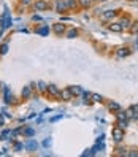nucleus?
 <instances>
[{
  "label": "nucleus",
  "mask_w": 138,
  "mask_h": 157,
  "mask_svg": "<svg viewBox=\"0 0 138 157\" xmlns=\"http://www.w3.org/2000/svg\"><path fill=\"white\" fill-rule=\"evenodd\" d=\"M10 133H11L10 130H3V132H2V136H0V138H2V140H6V136H8Z\"/></svg>",
  "instance_id": "obj_23"
},
{
  "label": "nucleus",
  "mask_w": 138,
  "mask_h": 157,
  "mask_svg": "<svg viewBox=\"0 0 138 157\" xmlns=\"http://www.w3.org/2000/svg\"><path fill=\"white\" fill-rule=\"evenodd\" d=\"M92 99H94V102H102V97L97 95V94H92Z\"/></svg>",
  "instance_id": "obj_25"
},
{
  "label": "nucleus",
  "mask_w": 138,
  "mask_h": 157,
  "mask_svg": "<svg viewBox=\"0 0 138 157\" xmlns=\"http://www.w3.org/2000/svg\"><path fill=\"white\" fill-rule=\"evenodd\" d=\"M30 94H32V87L26 86V87L22 89V97H24V99H29V97H30Z\"/></svg>",
  "instance_id": "obj_14"
},
{
  "label": "nucleus",
  "mask_w": 138,
  "mask_h": 157,
  "mask_svg": "<svg viewBox=\"0 0 138 157\" xmlns=\"http://www.w3.org/2000/svg\"><path fill=\"white\" fill-rule=\"evenodd\" d=\"M22 135H24V136H27V138H30V136H33L35 135V130H33V129H30V127H26V129H22Z\"/></svg>",
  "instance_id": "obj_7"
},
{
  "label": "nucleus",
  "mask_w": 138,
  "mask_h": 157,
  "mask_svg": "<svg viewBox=\"0 0 138 157\" xmlns=\"http://www.w3.org/2000/svg\"><path fill=\"white\" fill-rule=\"evenodd\" d=\"M22 148H24V144H16V146H14V151H21Z\"/></svg>",
  "instance_id": "obj_26"
},
{
  "label": "nucleus",
  "mask_w": 138,
  "mask_h": 157,
  "mask_svg": "<svg viewBox=\"0 0 138 157\" xmlns=\"http://www.w3.org/2000/svg\"><path fill=\"white\" fill-rule=\"evenodd\" d=\"M53 30H54V33L60 35V33H64V32H65V26H64V24H60V22H57V24H54V26H53Z\"/></svg>",
  "instance_id": "obj_3"
},
{
  "label": "nucleus",
  "mask_w": 138,
  "mask_h": 157,
  "mask_svg": "<svg viewBox=\"0 0 138 157\" xmlns=\"http://www.w3.org/2000/svg\"><path fill=\"white\" fill-rule=\"evenodd\" d=\"M130 32H133V33L138 32V21H135L132 26H130Z\"/></svg>",
  "instance_id": "obj_19"
},
{
  "label": "nucleus",
  "mask_w": 138,
  "mask_h": 157,
  "mask_svg": "<svg viewBox=\"0 0 138 157\" xmlns=\"http://www.w3.org/2000/svg\"><path fill=\"white\" fill-rule=\"evenodd\" d=\"M119 24L122 26V29H130V19L129 18H124L119 21Z\"/></svg>",
  "instance_id": "obj_13"
},
{
  "label": "nucleus",
  "mask_w": 138,
  "mask_h": 157,
  "mask_svg": "<svg viewBox=\"0 0 138 157\" xmlns=\"http://www.w3.org/2000/svg\"><path fill=\"white\" fill-rule=\"evenodd\" d=\"M30 2H32V0H21V3H22V5H29Z\"/></svg>",
  "instance_id": "obj_30"
},
{
  "label": "nucleus",
  "mask_w": 138,
  "mask_h": 157,
  "mask_svg": "<svg viewBox=\"0 0 138 157\" xmlns=\"http://www.w3.org/2000/svg\"><path fill=\"white\" fill-rule=\"evenodd\" d=\"M110 30H111V32H121V30H122V26L119 24V22H113V24L110 26Z\"/></svg>",
  "instance_id": "obj_12"
},
{
  "label": "nucleus",
  "mask_w": 138,
  "mask_h": 157,
  "mask_svg": "<svg viewBox=\"0 0 138 157\" xmlns=\"http://www.w3.org/2000/svg\"><path fill=\"white\" fill-rule=\"evenodd\" d=\"M117 121H122V119H127V113H124V111H121V109H119V111H117Z\"/></svg>",
  "instance_id": "obj_16"
},
{
  "label": "nucleus",
  "mask_w": 138,
  "mask_h": 157,
  "mask_svg": "<svg viewBox=\"0 0 138 157\" xmlns=\"http://www.w3.org/2000/svg\"><path fill=\"white\" fill-rule=\"evenodd\" d=\"M32 19H33V21H40V16H38V14H33V16H32Z\"/></svg>",
  "instance_id": "obj_29"
},
{
  "label": "nucleus",
  "mask_w": 138,
  "mask_h": 157,
  "mask_svg": "<svg viewBox=\"0 0 138 157\" xmlns=\"http://www.w3.org/2000/svg\"><path fill=\"white\" fill-rule=\"evenodd\" d=\"M70 92H72V95H80V94H83V89L78 87V86H70Z\"/></svg>",
  "instance_id": "obj_9"
},
{
  "label": "nucleus",
  "mask_w": 138,
  "mask_h": 157,
  "mask_svg": "<svg viewBox=\"0 0 138 157\" xmlns=\"http://www.w3.org/2000/svg\"><path fill=\"white\" fill-rule=\"evenodd\" d=\"M94 0H80V5L84 6V8H87V6H90V3H92Z\"/></svg>",
  "instance_id": "obj_17"
},
{
  "label": "nucleus",
  "mask_w": 138,
  "mask_h": 157,
  "mask_svg": "<svg viewBox=\"0 0 138 157\" xmlns=\"http://www.w3.org/2000/svg\"><path fill=\"white\" fill-rule=\"evenodd\" d=\"M114 16H116V11H113V10H106L102 13V18L103 19H113Z\"/></svg>",
  "instance_id": "obj_6"
},
{
  "label": "nucleus",
  "mask_w": 138,
  "mask_h": 157,
  "mask_svg": "<svg viewBox=\"0 0 138 157\" xmlns=\"http://www.w3.org/2000/svg\"><path fill=\"white\" fill-rule=\"evenodd\" d=\"M33 6H35V10H38V11H40V10H46V8H49V5H48L46 2H43V0H38V2L35 3Z\"/></svg>",
  "instance_id": "obj_5"
},
{
  "label": "nucleus",
  "mask_w": 138,
  "mask_h": 157,
  "mask_svg": "<svg viewBox=\"0 0 138 157\" xmlns=\"http://www.w3.org/2000/svg\"><path fill=\"white\" fill-rule=\"evenodd\" d=\"M135 2H137V0H135Z\"/></svg>",
  "instance_id": "obj_32"
},
{
  "label": "nucleus",
  "mask_w": 138,
  "mask_h": 157,
  "mask_svg": "<svg viewBox=\"0 0 138 157\" xmlns=\"http://www.w3.org/2000/svg\"><path fill=\"white\" fill-rule=\"evenodd\" d=\"M98 2H106V0H98Z\"/></svg>",
  "instance_id": "obj_31"
},
{
  "label": "nucleus",
  "mask_w": 138,
  "mask_h": 157,
  "mask_svg": "<svg viewBox=\"0 0 138 157\" xmlns=\"http://www.w3.org/2000/svg\"><path fill=\"white\" fill-rule=\"evenodd\" d=\"M49 32V27H41V29H37V33L38 35H48Z\"/></svg>",
  "instance_id": "obj_15"
},
{
  "label": "nucleus",
  "mask_w": 138,
  "mask_h": 157,
  "mask_svg": "<svg viewBox=\"0 0 138 157\" xmlns=\"http://www.w3.org/2000/svg\"><path fill=\"white\" fill-rule=\"evenodd\" d=\"M65 5H67V8H73V6H75V0H65Z\"/></svg>",
  "instance_id": "obj_21"
},
{
  "label": "nucleus",
  "mask_w": 138,
  "mask_h": 157,
  "mask_svg": "<svg viewBox=\"0 0 138 157\" xmlns=\"http://www.w3.org/2000/svg\"><path fill=\"white\" fill-rule=\"evenodd\" d=\"M48 91H49V94L51 95H56V97H59L60 94H59V89H57V86H54V84H49L48 86Z\"/></svg>",
  "instance_id": "obj_8"
},
{
  "label": "nucleus",
  "mask_w": 138,
  "mask_h": 157,
  "mask_svg": "<svg viewBox=\"0 0 138 157\" xmlns=\"http://www.w3.org/2000/svg\"><path fill=\"white\" fill-rule=\"evenodd\" d=\"M24 148L27 149V151H35V149L38 148V143L35 140H29V141H26V143H24Z\"/></svg>",
  "instance_id": "obj_2"
},
{
  "label": "nucleus",
  "mask_w": 138,
  "mask_h": 157,
  "mask_svg": "<svg viewBox=\"0 0 138 157\" xmlns=\"http://www.w3.org/2000/svg\"><path fill=\"white\" fill-rule=\"evenodd\" d=\"M122 136H124V130H122V127H116V129H113V138L114 141H119L122 140Z\"/></svg>",
  "instance_id": "obj_1"
},
{
  "label": "nucleus",
  "mask_w": 138,
  "mask_h": 157,
  "mask_svg": "<svg viewBox=\"0 0 138 157\" xmlns=\"http://www.w3.org/2000/svg\"><path fill=\"white\" fill-rule=\"evenodd\" d=\"M56 10L59 13H62V11L67 10V5H65V0H57L56 2Z\"/></svg>",
  "instance_id": "obj_4"
},
{
  "label": "nucleus",
  "mask_w": 138,
  "mask_h": 157,
  "mask_svg": "<svg viewBox=\"0 0 138 157\" xmlns=\"http://www.w3.org/2000/svg\"><path fill=\"white\" fill-rule=\"evenodd\" d=\"M46 87H48V86L43 83V81H40V83H38V89H40L41 92H45V91H46Z\"/></svg>",
  "instance_id": "obj_20"
},
{
  "label": "nucleus",
  "mask_w": 138,
  "mask_h": 157,
  "mask_svg": "<svg viewBox=\"0 0 138 157\" xmlns=\"http://www.w3.org/2000/svg\"><path fill=\"white\" fill-rule=\"evenodd\" d=\"M129 53H130V51L127 48H119V49L116 51L117 57H125V56H129Z\"/></svg>",
  "instance_id": "obj_10"
},
{
  "label": "nucleus",
  "mask_w": 138,
  "mask_h": 157,
  "mask_svg": "<svg viewBox=\"0 0 138 157\" xmlns=\"http://www.w3.org/2000/svg\"><path fill=\"white\" fill-rule=\"evenodd\" d=\"M108 108L111 109V111H119V109H121V107H119L117 103H110V107H108Z\"/></svg>",
  "instance_id": "obj_18"
},
{
  "label": "nucleus",
  "mask_w": 138,
  "mask_h": 157,
  "mask_svg": "<svg viewBox=\"0 0 138 157\" xmlns=\"http://www.w3.org/2000/svg\"><path fill=\"white\" fill-rule=\"evenodd\" d=\"M127 156H132V157H137V156H138V151H132V152H127Z\"/></svg>",
  "instance_id": "obj_27"
},
{
  "label": "nucleus",
  "mask_w": 138,
  "mask_h": 157,
  "mask_svg": "<svg viewBox=\"0 0 138 157\" xmlns=\"http://www.w3.org/2000/svg\"><path fill=\"white\" fill-rule=\"evenodd\" d=\"M49 144H51V140L49 138H46L45 141H43V146H49Z\"/></svg>",
  "instance_id": "obj_28"
},
{
  "label": "nucleus",
  "mask_w": 138,
  "mask_h": 157,
  "mask_svg": "<svg viewBox=\"0 0 138 157\" xmlns=\"http://www.w3.org/2000/svg\"><path fill=\"white\" fill-rule=\"evenodd\" d=\"M6 51H8V45H2V46H0V54H6Z\"/></svg>",
  "instance_id": "obj_22"
},
{
  "label": "nucleus",
  "mask_w": 138,
  "mask_h": 157,
  "mask_svg": "<svg viewBox=\"0 0 138 157\" xmlns=\"http://www.w3.org/2000/svg\"><path fill=\"white\" fill-rule=\"evenodd\" d=\"M76 35H78L76 30H70V32H68V38H75Z\"/></svg>",
  "instance_id": "obj_24"
},
{
  "label": "nucleus",
  "mask_w": 138,
  "mask_h": 157,
  "mask_svg": "<svg viewBox=\"0 0 138 157\" xmlns=\"http://www.w3.org/2000/svg\"><path fill=\"white\" fill-rule=\"evenodd\" d=\"M60 99H64V100H70V99H72V92H70V89H64V91H62Z\"/></svg>",
  "instance_id": "obj_11"
}]
</instances>
